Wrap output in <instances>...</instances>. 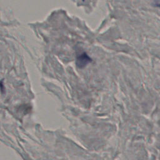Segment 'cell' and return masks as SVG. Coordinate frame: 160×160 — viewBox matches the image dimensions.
<instances>
[{
  "instance_id": "1",
  "label": "cell",
  "mask_w": 160,
  "mask_h": 160,
  "mask_svg": "<svg viewBox=\"0 0 160 160\" xmlns=\"http://www.w3.org/2000/svg\"><path fill=\"white\" fill-rule=\"evenodd\" d=\"M91 62V59L88 56L86 53H84L77 58L76 65L79 68H83L85 67Z\"/></svg>"
},
{
  "instance_id": "2",
  "label": "cell",
  "mask_w": 160,
  "mask_h": 160,
  "mask_svg": "<svg viewBox=\"0 0 160 160\" xmlns=\"http://www.w3.org/2000/svg\"><path fill=\"white\" fill-rule=\"evenodd\" d=\"M159 7H160V4H159Z\"/></svg>"
}]
</instances>
